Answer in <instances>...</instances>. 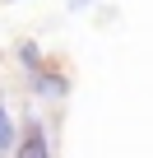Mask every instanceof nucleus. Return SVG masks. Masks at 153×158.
Returning a JSON list of instances; mask_svg holds the SVG:
<instances>
[{"instance_id":"nucleus-1","label":"nucleus","mask_w":153,"mask_h":158,"mask_svg":"<svg viewBox=\"0 0 153 158\" xmlns=\"http://www.w3.org/2000/svg\"><path fill=\"white\" fill-rule=\"evenodd\" d=\"M33 89H37V98L56 102V98L65 93V79H60V74H37V84H33Z\"/></svg>"},{"instance_id":"nucleus-2","label":"nucleus","mask_w":153,"mask_h":158,"mask_svg":"<svg viewBox=\"0 0 153 158\" xmlns=\"http://www.w3.org/2000/svg\"><path fill=\"white\" fill-rule=\"evenodd\" d=\"M10 149H14V121H10L5 102H0V153H10Z\"/></svg>"},{"instance_id":"nucleus-3","label":"nucleus","mask_w":153,"mask_h":158,"mask_svg":"<svg viewBox=\"0 0 153 158\" xmlns=\"http://www.w3.org/2000/svg\"><path fill=\"white\" fill-rule=\"evenodd\" d=\"M19 56H23V65H28V70H37V47H33V42H23V47H19Z\"/></svg>"},{"instance_id":"nucleus-4","label":"nucleus","mask_w":153,"mask_h":158,"mask_svg":"<svg viewBox=\"0 0 153 158\" xmlns=\"http://www.w3.org/2000/svg\"><path fill=\"white\" fill-rule=\"evenodd\" d=\"M23 153H46V139H42V130H33V139L23 144Z\"/></svg>"},{"instance_id":"nucleus-5","label":"nucleus","mask_w":153,"mask_h":158,"mask_svg":"<svg viewBox=\"0 0 153 158\" xmlns=\"http://www.w3.org/2000/svg\"><path fill=\"white\" fill-rule=\"evenodd\" d=\"M70 5H74V10H84V5H93V0H70Z\"/></svg>"}]
</instances>
